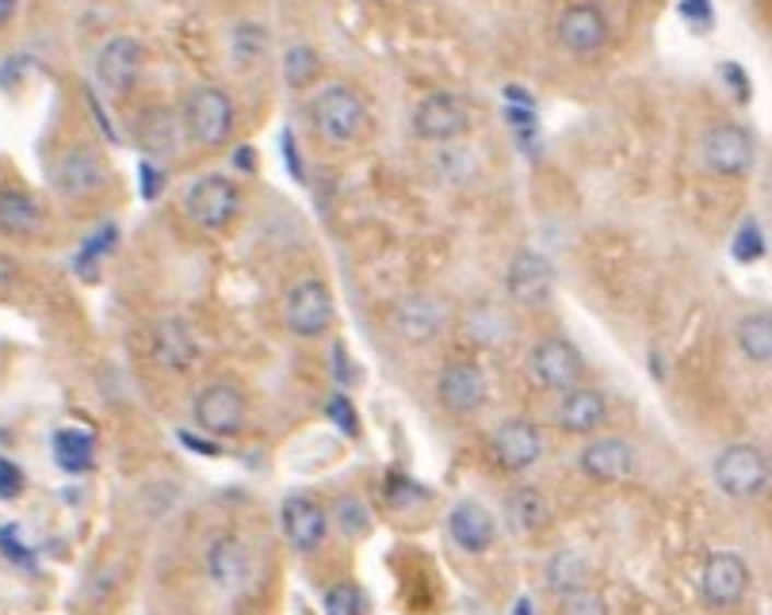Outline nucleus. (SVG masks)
Returning <instances> with one entry per match:
<instances>
[{"mask_svg":"<svg viewBox=\"0 0 772 615\" xmlns=\"http://www.w3.org/2000/svg\"><path fill=\"white\" fill-rule=\"evenodd\" d=\"M440 402H444V409L452 413H475L478 406L486 402V375L478 363L470 360H459V363H447L444 371H440Z\"/></svg>","mask_w":772,"mask_h":615,"instance_id":"nucleus-19","label":"nucleus"},{"mask_svg":"<svg viewBox=\"0 0 772 615\" xmlns=\"http://www.w3.org/2000/svg\"><path fill=\"white\" fill-rule=\"evenodd\" d=\"M50 188L61 199H89L107 188V165L92 146H73L50 169Z\"/></svg>","mask_w":772,"mask_h":615,"instance_id":"nucleus-7","label":"nucleus"},{"mask_svg":"<svg viewBox=\"0 0 772 615\" xmlns=\"http://www.w3.org/2000/svg\"><path fill=\"white\" fill-rule=\"evenodd\" d=\"M184 130L203 150H219L234 135V100L214 84H203L184 104Z\"/></svg>","mask_w":772,"mask_h":615,"instance_id":"nucleus-2","label":"nucleus"},{"mask_svg":"<svg viewBox=\"0 0 772 615\" xmlns=\"http://www.w3.org/2000/svg\"><path fill=\"white\" fill-rule=\"evenodd\" d=\"M0 230L8 237H35L43 230V207L23 188H0Z\"/></svg>","mask_w":772,"mask_h":615,"instance_id":"nucleus-24","label":"nucleus"},{"mask_svg":"<svg viewBox=\"0 0 772 615\" xmlns=\"http://www.w3.org/2000/svg\"><path fill=\"white\" fill-rule=\"evenodd\" d=\"M562 615H608V604L593 589H574L562 596Z\"/></svg>","mask_w":772,"mask_h":615,"instance_id":"nucleus-37","label":"nucleus"},{"mask_svg":"<svg viewBox=\"0 0 772 615\" xmlns=\"http://www.w3.org/2000/svg\"><path fill=\"white\" fill-rule=\"evenodd\" d=\"M176 142H180V123H176V115L168 112H157L145 119L142 127V146L150 153H173Z\"/></svg>","mask_w":772,"mask_h":615,"instance_id":"nucleus-31","label":"nucleus"},{"mask_svg":"<svg viewBox=\"0 0 772 615\" xmlns=\"http://www.w3.org/2000/svg\"><path fill=\"white\" fill-rule=\"evenodd\" d=\"M447 535L459 550L467 555H482L498 539V520L490 517V509H482L478 501H459L447 517Z\"/></svg>","mask_w":772,"mask_h":615,"instance_id":"nucleus-18","label":"nucleus"},{"mask_svg":"<svg viewBox=\"0 0 772 615\" xmlns=\"http://www.w3.org/2000/svg\"><path fill=\"white\" fill-rule=\"evenodd\" d=\"M234 165L242 169V173H257V153H253L249 146H242V150L234 153Z\"/></svg>","mask_w":772,"mask_h":615,"instance_id":"nucleus-46","label":"nucleus"},{"mask_svg":"<svg viewBox=\"0 0 772 615\" xmlns=\"http://www.w3.org/2000/svg\"><path fill=\"white\" fill-rule=\"evenodd\" d=\"M326 413H329V420H334V425L341 428L344 436H356V432H360L356 409H352V402L344 398V394H329V402H326Z\"/></svg>","mask_w":772,"mask_h":615,"instance_id":"nucleus-39","label":"nucleus"},{"mask_svg":"<svg viewBox=\"0 0 772 615\" xmlns=\"http://www.w3.org/2000/svg\"><path fill=\"white\" fill-rule=\"evenodd\" d=\"M700 158H704L707 173L715 176H746L753 169V138L746 127L738 123H715V127L704 130L700 138Z\"/></svg>","mask_w":772,"mask_h":615,"instance_id":"nucleus-6","label":"nucleus"},{"mask_svg":"<svg viewBox=\"0 0 772 615\" xmlns=\"http://www.w3.org/2000/svg\"><path fill=\"white\" fill-rule=\"evenodd\" d=\"M4 287H8V264L0 260V291H4Z\"/></svg>","mask_w":772,"mask_h":615,"instance_id":"nucleus-49","label":"nucleus"},{"mask_svg":"<svg viewBox=\"0 0 772 615\" xmlns=\"http://www.w3.org/2000/svg\"><path fill=\"white\" fill-rule=\"evenodd\" d=\"M765 225L758 222V218H746L742 225H738L735 241H730V256H735L738 264H758L761 256H765Z\"/></svg>","mask_w":772,"mask_h":615,"instance_id":"nucleus-32","label":"nucleus"},{"mask_svg":"<svg viewBox=\"0 0 772 615\" xmlns=\"http://www.w3.org/2000/svg\"><path fill=\"white\" fill-rule=\"evenodd\" d=\"M318 73H321V58L306 43H295L283 54V81L291 89H306L311 81H318Z\"/></svg>","mask_w":772,"mask_h":615,"instance_id":"nucleus-30","label":"nucleus"},{"mask_svg":"<svg viewBox=\"0 0 772 615\" xmlns=\"http://www.w3.org/2000/svg\"><path fill=\"white\" fill-rule=\"evenodd\" d=\"M138 188H142V196L145 199H157L161 196V188H165V176H161V169L153 165V161H142V169H138Z\"/></svg>","mask_w":772,"mask_h":615,"instance_id":"nucleus-42","label":"nucleus"},{"mask_svg":"<svg viewBox=\"0 0 772 615\" xmlns=\"http://www.w3.org/2000/svg\"><path fill=\"white\" fill-rule=\"evenodd\" d=\"M207 573L219 589L226 593H237L245 589L253 573V558H249V547H245L237 535H219V539L207 547Z\"/></svg>","mask_w":772,"mask_h":615,"instance_id":"nucleus-21","label":"nucleus"},{"mask_svg":"<svg viewBox=\"0 0 772 615\" xmlns=\"http://www.w3.org/2000/svg\"><path fill=\"white\" fill-rule=\"evenodd\" d=\"M283 153H288L291 176H295V181H303V161L295 158V142H291V135H283Z\"/></svg>","mask_w":772,"mask_h":615,"instance_id":"nucleus-45","label":"nucleus"},{"mask_svg":"<svg viewBox=\"0 0 772 615\" xmlns=\"http://www.w3.org/2000/svg\"><path fill=\"white\" fill-rule=\"evenodd\" d=\"M196 425L211 436H237L245 428V398L237 386L211 383L196 398Z\"/></svg>","mask_w":772,"mask_h":615,"instance_id":"nucleus-14","label":"nucleus"},{"mask_svg":"<svg viewBox=\"0 0 772 615\" xmlns=\"http://www.w3.org/2000/svg\"><path fill=\"white\" fill-rule=\"evenodd\" d=\"M334 294H329V287L321 283V279H299L295 287H291L288 294H283V322H288V329L295 333V337H321V333H329V325H334Z\"/></svg>","mask_w":772,"mask_h":615,"instance_id":"nucleus-4","label":"nucleus"},{"mask_svg":"<svg viewBox=\"0 0 772 615\" xmlns=\"http://www.w3.org/2000/svg\"><path fill=\"white\" fill-rule=\"evenodd\" d=\"M470 130V112L452 92H432L413 107V135L424 142H459Z\"/></svg>","mask_w":772,"mask_h":615,"instance_id":"nucleus-9","label":"nucleus"},{"mask_svg":"<svg viewBox=\"0 0 772 615\" xmlns=\"http://www.w3.org/2000/svg\"><path fill=\"white\" fill-rule=\"evenodd\" d=\"M505 291L508 299L520 302V306H539V302H547L554 291V264L547 260L543 253L520 248V253L508 260Z\"/></svg>","mask_w":772,"mask_h":615,"instance_id":"nucleus-12","label":"nucleus"},{"mask_svg":"<svg viewBox=\"0 0 772 615\" xmlns=\"http://www.w3.org/2000/svg\"><path fill=\"white\" fill-rule=\"evenodd\" d=\"M738 348L750 363H765L772 360V317L769 310H758V314H746L738 322Z\"/></svg>","mask_w":772,"mask_h":615,"instance_id":"nucleus-26","label":"nucleus"},{"mask_svg":"<svg viewBox=\"0 0 772 615\" xmlns=\"http://www.w3.org/2000/svg\"><path fill=\"white\" fill-rule=\"evenodd\" d=\"M605 420H608V402L600 391H593V386H570V391H562L559 425L566 428V432L589 436L597 432Z\"/></svg>","mask_w":772,"mask_h":615,"instance_id":"nucleus-23","label":"nucleus"},{"mask_svg":"<svg viewBox=\"0 0 772 615\" xmlns=\"http://www.w3.org/2000/svg\"><path fill=\"white\" fill-rule=\"evenodd\" d=\"M119 245V225H100L96 233H92L89 241H84V248L77 253V271H84V268H92V264L100 260V256H107L112 248Z\"/></svg>","mask_w":772,"mask_h":615,"instance_id":"nucleus-33","label":"nucleus"},{"mask_svg":"<svg viewBox=\"0 0 772 615\" xmlns=\"http://www.w3.org/2000/svg\"><path fill=\"white\" fill-rule=\"evenodd\" d=\"M15 12H20V0H0V31L15 20Z\"/></svg>","mask_w":772,"mask_h":615,"instance_id":"nucleus-47","label":"nucleus"},{"mask_svg":"<svg viewBox=\"0 0 772 615\" xmlns=\"http://www.w3.org/2000/svg\"><path fill=\"white\" fill-rule=\"evenodd\" d=\"M145 50L134 35H115L96 54V84L107 96H127L142 77Z\"/></svg>","mask_w":772,"mask_h":615,"instance_id":"nucleus-8","label":"nucleus"},{"mask_svg":"<svg viewBox=\"0 0 772 615\" xmlns=\"http://www.w3.org/2000/svg\"><path fill=\"white\" fill-rule=\"evenodd\" d=\"M559 35L562 50L577 54V58H593L597 50H605L608 43V20L597 4H570L566 12L559 15Z\"/></svg>","mask_w":772,"mask_h":615,"instance_id":"nucleus-13","label":"nucleus"},{"mask_svg":"<svg viewBox=\"0 0 772 615\" xmlns=\"http://www.w3.org/2000/svg\"><path fill=\"white\" fill-rule=\"evenodd\" d=\"M700 589H704V601L712 604V608H735V604L750 593V566H746L735 550H715L704 562Z\"/></svg>","mask_w":772,"mask_h":615,"instance_id":"nucleus-11","label":"nucleus"},{"mask_svg":"<svg viewBox=\"0 0 772 615\" xmlns=\"http://www.w3.org/2000/svg\"><path fill=\"white\" fill-rule=\"evenodd\" d=\"M447 325V306L436 294H409L394 310V329L409 340V345H429L444 333Z\"/></svg>","mask_w":772,"mask_h":615,"instance_id":"nucleus-15","label":"nucleus"},{"mask_svg":"<svg viewBox=\"0 0 772 615\" xmlns=\"http://www.w3.org/2000/svg\"><path fill=\"white\" fill-rule=\"evenodd\" d=\"M424 486H417L413 478H406V474H386V501L394 504V509H409V504L424 501Z\"/></svg>","mask_w":772,"mask_h":615,"instance_id":"nucleus-36","label":"nucleus"},{"mask_svg":"<svg viewBox=\"0 0 772 615\" xmlns=\"http://www.w3.org/2000/svg\"><path fill=\"white\" fill-rule=\"evenodd\" d=\"M326 615H364V596L356 585L341 581L326 593Z\"/></svg>","mask_w":772,"mask_h":615,"instance_id":"nucleus-35","label":"nucleus"},{"mask_svg":"<svg viewBox=\"0 0 772 615\" xmlns=\"http://www.w3.org/2000/svg\"><path fill=\"white\" fill-rule=\"evenodd\" d=\"M505 517L520 535H536V532H543L547 520H551V504H547V497L539 494L536 486H520L508 494Z\"/></svg>","mask_w":772,"mask_h":615,"instance_id":"nucleus-25","label":"nucleus"},{"mask_svg":"<svg viewBox=\"0 0 772 615\" xmlns=\"http://www.w3.org/2000/svg\"><path fill=\"white\" fill-rule=\"evenodd\" d=\"M334 517H337V524H341V532L352 535V539H356V535H367V527H372L367 504L360 501V497H341V501H337Z\"/></svg>","mask_w":772,"mask_h":615,"instance_id":"nucleus-34","label":"nucleus"},{"mask_svg":"<svg viewBox=\"0 0 772 615\" xmlns=\"http://www.w3.org/2000/svg\"><path fill=\"white\" fill-rule=\"evenodd\" d=\"M0 550H4V555L12 558L15 566H27V570H35V558H31L27 543H20V532H15V527H0Z\"/></svg>","mask_w":772,"mask_h":615,"instance_id":"nucleus-40","label":"nucleus"},{"mask_svg":"<svg viewBox=\"0 0 772 615\" xmlns=\"http://www.w3.org/2000/svg\"><path fill=\"white\" fill-rule=\"evenodd\" d=\"M311 123L321 142L329 146H352L367 135V104L349 84H329L314 96Z\"/></svg>","mask_w":772,"mask_h":615,"instance_id":"nucleus-1","label":"nucleus"},{"mask_svg":"<svg viewBox=\"0 0 772 615\" xmlns=\"http://www.w3.org/2000/svg\"><path fill=\"white\" fill-rule=\"evenodd\" d=\"M280 520H283V535H288V543L299 550V555L318 550L321 539H326V532H329L326 509H321L314 497H288Z\"/></svg>","mask_w":772,"mask_h":615,"instance_id":"nucleus-16","label":"nucleus"},{"mask_svg":"<svg viewBox=\"0 0 772 615\" xmlns=\"http://www.w3.org/2000/svg\"><path fill=\"white\" fill-rule=\"evenodd\" d=\"M493 455L505 471H528L543 455V436L531 420H505L493 432Z\"/></svg>","mask_w":772,"mask_h":615,"instance_id":"nucleus-17","label":"nucleus"},{"mask_svg":"<svg viewBox=\"0 0 772 615\" xmlns=\"http://www.w3.org/2000/svg\"><path fill=\"white\" fill-rule=\"evenodd\" d=\"M92 455H96V448H92L89 432H81V428H61V432H54V459H58L61 471L69 474L92 471Z\"/></svg>","mask_w":772,"mask_h":615,"instance_id":"nucleus-27","label":"nucleus"},{"mask_svg":"<svg viewBox=\"0 0 772 615\" xmlns=\"http://www.w3.org/2000/svg\"><path fill=\"white\" fill-rule=\"evenodd\" d=\"M577 463L593 481H623L635 474V448L620 436H605V440H593Z\"/></svg>","mask_w":772,"mask_h":615,"instance_id":"nucleus-20","label":"nucleus"},{"mask_svg":"<svg viewBox=\"0 0 772 615\" xmlns=\"http://www.w3.org/2000/svg\"><path fill=\"white\" fill-rule=\"evenodd\" d=\"M184 207H188L191 222L199 230H222V225L234 222L242 196H237L234 181H226V176H199L188 188V196H184Z\"/></svg>","mask_w":772,"mask_h":615,"instance_id":"nucleus-10","label":"nucleus"},{"mask_svg":"<svg viewBox=\"0 0 772 615\" xmlns=\"http://www.w3.org/2000/svg\"><path fill=\"white\" fill-rule=\"evenodd\" d=\"M715 486L727 497H761L769 489V459L753 443H730L715 459Z\"/></svg>","mask_w":772,"mask_h":615,"instance_id":"nucleus-3","label":"nucleus"},{"mask_svg":"<svg viewBox=\"0 0 772 615\" xmlns=\"http://www.w3.org/2000/svg\"><path fill=\"white\" fill-rule=\"evenodd\" d=\"M585 581H589V562H585L577 550H559V555H551V562H547V585L554 589L559 596L574 593V589H585Z\"/></svg>","mask_w":772,"mask_h":615,"instance_id":"nucleus-28","label":"nucleus"},{"mask_svg":"<svg viewBox=\"0 0 772 615\" xmlns=\"http://www.w3.org/2000/svg\"><path fill=\"white\" fill-rule=\"evenodd\" d=\"M230 54L242 69L260 66V58L268 54V31L260 23H237L234 35H230Z\"/></svg>","mask_w":772,"mask_h":615,"instance_id":"nucleus-29","label":"nucleus"},{"mask_svg":"<svg viewBox=\"0 0 772 615\" xmlns=\"http://www.w3.org/2000/svg\"><path fill=\"white\" fill-rule=\"evenodd\" d=\"M723 81H727L730 89L738 92V100H750V84H746L742 66H735V61H730V66H723Z\"/></svg>","mask_w":772,"mask_h":615,"instance_id":"nucleus-43","label":"nucleus"},{"mask_svg":"<svg viewBox=\"0 0 772 615\" xmlns=\"http://www.w3.org/2000/svg\"><path fill=\"white\" fill-rule=\"evenodd\" d=\"M677 12H681V20L689 23L692 31H712L715 27V8H712V0H681L677 4Z\"/></svg>","mask_w":772,"mask_h":615,"instance_id":"nucleus-38","label":"nucleus"},{"mask_svg":"<svg viewBox=\"0 0 772 615\" xmlns=\"http://www.w3.org/2000/svg\"><path fill=\"white\" fill-rule=\"evenodd\" d=\"M180 440L188 443L191 451H199V455H219V443H211V440H196L191 432H180Z\"/></svg>","mask_w":772,"mask_h":615,"instance_id":"nucleus-44","label":"nucleus"},{"mask_svg":"<svg viewBox=\"0 0 772 615\" xmlns=\"http://www.w3.org/2000/svg\"><path fill=\"white\" fill-rule=\"evenodd\" d=\"M153 356L161 368L168 371H188L199 360V340L184 317H168L153 329Z\"/></svg>","mask_w":772,"mask_h":615,"instance_id":"nucleus-22","label":"nucleus"},{"mask_svg":"<svg viewBox=\"0 0 772 615\" xmlns=\"http://www.w3.org/2000/svg\"><path fill=\"white\" fill-rule=\"evenodd\" d=\"M23 494V471L12 463V459H0V497L12 501V497Z\"/></svg>","mask_w":772,"mask_h":615,"instance_id":"nucleus-41","label":"nucleus"},{"mask_svg":"<svg viewBox=\"0 0 772 615\" xmlns=\"http://www.w3.org/2000/svg\"><path fill=\"white\" fill-rule=\"evenodd\" d=\"M513 615H531V601H528V596H520V601H516V612Z\"/></svg>","mask_w":772,"mask_h":615,"instance_id":"nucleus-48","label":"nucleus"},{"mask_svg":"<svg viewBox=\"0 0 772 615\" xmlns=\"http://www.w3.org/2000/svg\"><path fill=\"white\" fill-rule=\"evenodd\" d=\"M582 375H585V360L570 340L547 337L528 352V379H531V386H539V391L562 394V391H570V386L582 383Z\"/></svg>","mask_w":772,"mask_h":615,"instance_id":"nucleus-5","label":"nucleus"}]
</instances>
